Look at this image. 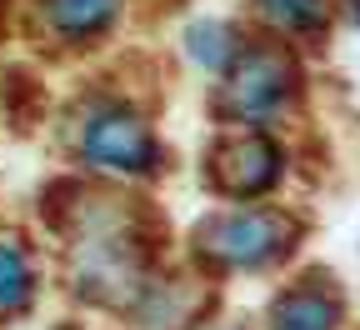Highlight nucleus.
Segmentation results:
<instances>
[{"label": "nucleus", "instance_id": "1", "mask_svg": "<svg viewBox=\"0 0 360 330\" xmlns=\"http://www.w3.org/2000/svg\"><path fill=\"white\" fill-rule=\"evenodd\" d=\"M80 146H85V156L96 160V165H110V170H150V160H155L150 130L135 120V115H125V110L96 115V120L85 125Z\"/></svg>", "mask_w": 360, "mask_h": 330}, {"label": "nucleus", "instance_id": "2", "mask_svg": "<svg viewBox=\"0 0 360 330\" xmlns=\"http://www.w3.org/2000/svg\"><path fill=\"white\" fill-rule=\"evenodd\" d=\"M281 235H285V225L276 215L250 210V215H231V220L210 225L205 230V250L231 260V265H260V260H270L281 250Z\"/></svg>", "mask_w": 360, "mask_h": 330}, {"label": "nucleus", "instance_id": "3", "mask_svg": "<svg viewBox=\"0 0 360 330\" xmlns=\"http://www.w3.org/2000/svg\"><path fill=\"white\" fill-rule=\"evenodd\" d=\"M285 61L281 56H265V51H255V56H245L240 65H236V75H231V90H225V106H231L236 115H260V110H270L281 96H285Z\"/></svg>", "mask_w": 360, "mask_h": 330}, {"label": "nucleus", "instance_id": "4", "mask_svg": "<svg viewBox=\"0 0 360 330\" xmlns=\"http://www.w3.org/2000/svg\"><path fill=\"white\" fill-rule=\"evenodd\" d=\"M215 170H220V180L231 185L236 196H250V191H265V185L276 180L281 151L270 146L265 135H250V140H240V146L220 151V156H215Z\"/></svg>", "mask_w": 360, "mask_h": 330}, {"label": "nucleus", "instance_id": "5", "mask_svg": "<svg viewBox=\"0 0 360 330\" xmlns=\"http://www.w3.org/2000/svg\"><path fill=\"white\" fill-rule=\"evenodd\" d=\"M115 15V0H51V20L65 35H85V30H101Z\"/></svg>", "mask_w": 360, "mask_h": 330}, {"label": "nucleus", "instance_id": "6", "mask_svg": "<svg viewBox=\"0 0 360 330\" xmlns=\"http://www.w3.org/2000/svg\"><path fill=\"white\" fill-rule=\"evenodd\" d=\"M335 325V305H326L321 296H290L276 305V330H330Z\"/></svg>", "mask_w": 360, "mask_h": 330}, {"label": "nucleus", "instance_id": "7", "mask_svg": "<svg viewBox=\"0 0 360 330\" xmlns=\"http://www.w3.org/2000/svg\"><path fill=\"white\" fill-rule=\"evenodd\" d=\"M30 296V265L15 246H0V310H20Z\"/></svg>", "mask_w": 360, "mask_h": 330}, {"label": "nucleus", "instance_id": "8", "mask_svg": "<svg viewBox=\"0 0 360 330\" xmlns=\"http://www.w3.org/2000/svg\"><path fill=\"white\" fill-rule=\"evenodd\" d=\"M191 56L200 61V65H225L236 51H231V30H225L220 20H205V25H195L191 30Z\"/></svg>", "mask_w": 360, "mask_h": 330}, {"label": "nucleus", "instance_id": "9", "mask_svg": "<svg viewBox=\"0 0 360 330\" xmlns=\"http://www.w3.org/2000/svg\"><path fill=\"white\" fill-rule=\"evenodd\" d=\"M270 20H281L285 30H310L326 20V6L321 0H260Z\"/></svg>", "mask_w": 360, "mask_h": 330}]
</instances>
